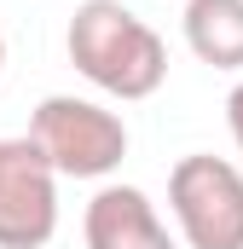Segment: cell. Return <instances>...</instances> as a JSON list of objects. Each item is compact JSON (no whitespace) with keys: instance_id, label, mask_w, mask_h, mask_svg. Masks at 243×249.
I'll return each instance as SVG.
<instances>
[{"instance_id":"8","label":"cell","mask_w":243,"mask_h":249,"mask_svg":"<svg viewBox=\"0 0 243 249\" xmlns=\"http://www.w3.org/2000/svg\"><path fill=\"white\" fill-rule=\"evenodd\" d=\"M0 70H6V35H0Z\"/></svg>"},{"instance_id":"4","label":"cell","mask_w":243,"mask_h":249,"mask_svg":"<svg viewBox=\"0 0 243 249\" xmlns=\"http://www.w3.org/2000/svg\"><path fill=\"white\" fill-rule=\"evenodd\" d=\"M58 232V168L23 139H0V249H41Z\"/></svg>"},{"instance_id":"1","label":"cell","mask_w":243,"mask_h":249,"mask_svg":"<svg viewBox=\"0 0 243 249\" xmlns=\"http://www.w3.org/2000/svg\"><path fill=\"white\" fill-rule=\"evenodd\" d=\"M69 64L110 99H151L162 81H168V47L162 35L133 18L122 0H81L75 18H69Z\"/></svg>"},{"instance_id":"6","label":"cell","mask_w":243,"mask_h":249,"mask_svg":"<svg viewBox=\"0 0 243 249\" xmlns=\"http://www.w3.org/2000/svg\"><path fill=\"white\" fill-rule=\"evenodd\" d=\"M185 47L214 70H243V0H185Z\"/></svg>"},{"instance_id":"5","label":"cell","mask_w":243,"mask_h":249,"mask_svg":"<svg viewBox=\"0 0 243 249\" xmlns=\"http://www.w3.org/2000/svg\"><path fill=\"white\" fill-rule=\"evenodd\" d=\"M81 238L87 249H180L139 186H99L81 214Z\"/></svg>"},{"instance_id":"3","label":"cell","mask_w":243,"mask_h":249,"mask_svg":"<svg viewBox=\"0 0 243 249\" xmlns=\"http://www.w3.org/2000/svg\"><path fill=\"white\" fill-rule=\"evenodd\" d=\"M168 209L185 249H243V174L238 162L191 151L168 174Z\"/></svg>"},{"instance_id":"7","label":"cell","mask_w":243,"mask_h":249,"mask_svg":"<svg viewBox=\"0 0 243 249\" xmlns=\"http://www.w3.org/2000/svg\"><path fill=\"white\" fill-rule=\"evenodd\" d=\"M226 127H232V139H238V151H243V81L226 93Z\"/></svg>"},{"instance_id":"2","label":"cell","mask_w":243,"mask_h":249,"mask_svg":"<svg viewBox=\"0 0 243 249\" xmlns=\"http://www.w3.org/2000/svg\"><path fill=\"white\" fill-rule=\"evenodd\" d=\"M29 139L47 151V162L64 180H104L127 157V122L93 99H75V93L41 99L29 116Z\"/></svg>"}]
</instances>
